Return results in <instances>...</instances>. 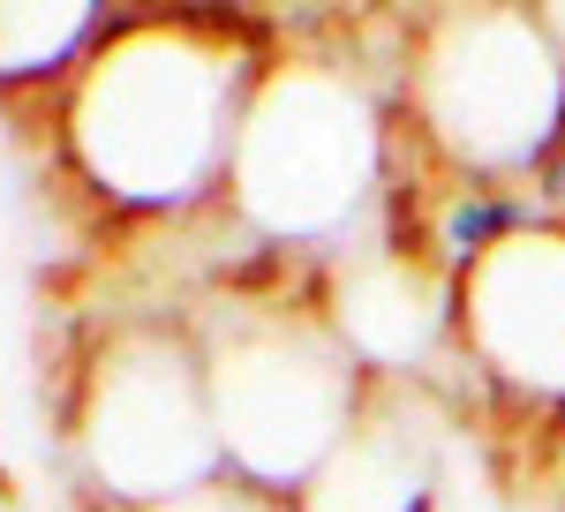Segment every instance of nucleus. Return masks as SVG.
<instances>
[{"label": "nucleus", "mask_w": 565, "mask_h": 512, "mask_svg": "<svg viewBox=\"0 0 565 512\" xmlns=\"http://www.w3.org/2000/svg\"><path fill=\"white\" fill-rule=\"evenodd\" d=\"M302 512H430L437 505V415L407 384H377L340 452L317 468Z\"/></svg>", "instance_id": "8"}, {"label": "nucleus", "mask_w": 565, "mask_h": 512, "mask_svg": "<svg viewBox=\"0 0 565 512\" xmlns=\"http://www.w3.org/2000/svg\"><path fill=\"white\" fill-rule=\"evenodd\" d=\"M317 309L377 384H407L430 362V346L452 332V279L430 271L407 242H377L324 264Z\"/></svg>", "instance_id": "7"}, {"label": "nucleus", "mask_w": 565, "mask_h": 512, "mask_svg": "<svg viewBox=\"0 0 565 512\" xmlns=\"http://www.w3.org/2000/svg\"><path fill=\"white\" fill-rule=\"evenodd\" d=\"M98 39L106 23L90 8H0V76H61Z\"/></svg>", "instance_id": "9"}, {"label": "nucleus", "mask_w": 565, "mask_h": 512, "mask_svg": "<svg viewBox=\"0 0 565 512\" xmlns=\"http://www.w3.org/2000/svg\"><path fill=\"white\" fill-rule=\"evenodd\" d=\"M136 512H302L295 498H271V490H249V482H234V474H218L204 490H181L167 505H136Z\"/></svg>", "instance_id": "10"}, {"label": "nucleus", "mask_w": 565, "mask_h": 512, "mask_svg": "<svg viewBox=\"0 0 565 512\" xmlns=\"http://www.w3.org/2000/svg\"><path fill=\"white\" fill-rule=\"evenodd\" d=\"M76 452L106 512L167 505L226 474L196 332L129 324L90 354L76 392Z\"/></svg>", "instance_id": "5"}, {"label": "nucleus", "mask_w": 565, "mask_h": 512, "mask_svg": "<svg viewBox=\"0 0 565 512\" xmlns=\"http://www.w3.org/2000/svg\"><path fill=\"white\" fill-rule=\"evenodd\" d=\"M415 143L460 181L527 189L565 151V53L535 8H445L407 39Z\"/></svg>", "instance_id": "4"}, {"label": "nucleus", "mask_w": 565, "mask_h": 512, "mask_svg": "<svg viewBox=\"0 0 565 512\" xmlns=\"http://www.w3.org/2000/svg\"><path fill=\"white\" fill-rule=\"evenodd\" d=\"M257 76L218 15L106 23L68 84V159L121 212H189L226 189Z\"/></svg>", "instance_id": "1"}, {"label": "nucleus", "mask_w": 565, "mask_h": 512, "mask_svg": "<svg viewBox=\"0 0 565 512\" xmlns=\"http://www.w3.org/2000/svg\"><path fill=\"white\" fill-rule=\"evenodd\" d=\"M392 128L362 68L340 61H271L249 90L226 196L279 249L340 264L348 242L385 204Z\"/></svg>", "instance_id": "2"}, {"label": "nucleus", "mask_w": 565, "mask_h": 512, "mask_svg": "<svg viewBox=\"0 0 565 512\" xmlns=\"http://www.w3.org/2000/svg\"><path fill=\"white\" fill-rule=\"evenodd\" d=\"M452 340L521 407H565V218H535L452 287Z\"/></svg>", "instance_id": "6"}, {"label": "nucleus", "mask_w": 565, "mask_h": 512, "mask_svg": "<svg viewBox=\"0 0 565 512\" xmlns=\"http://www.w3.org/2000/svg\"><path fill=\"white\" fill-rule=\"evenodd\" d=\"M218 309L226 317H212L196 346L226 474L271 498H302L362 415L370 370L348 354L317 301H218Z\"/></svg>", "instance_id": "3"}]
</instances>
